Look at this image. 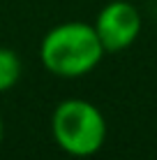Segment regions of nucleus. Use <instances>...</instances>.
<instances>
[{"mask_svg":"<svg viewBox=\"0 0 157 160\" xmlns=\"http://www.w3.org/2000/svg\"><path fill=\"white\" fill-rule=\"evenodd\" d=\"M106 118L90 100L69 98L56 104L51 114V137L60 151L72 158H90L106 142Z\"/></svg>","mask_w":157,"mask_h":160,"instance_id":"obj_2","label":"nucleus"},{"mask_svg":"<svg viewBox=\"0 0 157 160\" xmlns=\"http://www.w3.org/2000/svg\"><path fill=\"white\" fill-rule=\"evenodd\" d=\"M2 137H5V123H2V114H0V144H2Z\"/></svg>","mask_w":157,"mask_h":160,"instance_id":"obj_5","label":"nucleus"},{"mask_svg":"<svg viewBox=\"0 0 157 160\" xmlns=\"http://www.w3.org/2000/svg\"><path fill=\"white\" fill-rule=\"evenodd\" d=\"M93 26L104 51H122L136 42L141 32V14L127 0H111L97 12Z\"/></svg>","mask_w":157,"mask_h":160,"instance_id":"obj_3","label":"nucleus"},{"mask_svg":"<svg viewBox=\"0 0 157 160\" xmlns=\"http://www.w3.org/2000/svg\"><path fill=\"white\" fill-rule=\"evenodd\" d=\"M21 72H23V65H21L19 53L9 47H0V93L19 84Z\"/></svg>","mask_w":157,"mask_h":160,"instance_id":"obj_4","label":"nucleus"},{"mask_svg":"<svg viewBox=\"0 0 157 160\" xmlns=\"http://www.w3.org/2000/svg\"><path fill=\"white\" fill-rule=\"evenodd\" d=\"M104 53L95 26L85 21L58 23L39 42V60L44 70L60 79L85 77L102 63Z\"/></svg>","mask_w":157,"mask_h":160,"instance_id":"obj_1","label":"nucleus"}]
</instances>
